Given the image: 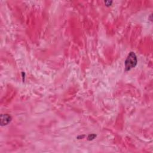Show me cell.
Returning <instances> with one entry per match:
<instances>
[{"label": "cell", "mask_w": 153, "mask_h": 153, "mask_svg": "<svg viewBox=\"0 0 153 153\" xmlns=\"http://www.w3.org/2000/svg\"><path fill=\"white\" fill-rule=\"evenodd\" d=\"M137 57L133 52H130L125 61V70L128 71L134 68L137 65Z\"/></svg>", "instance_id": "1"}, {"label": "cell", "mask_w": 153, "mask_h": 153, "mask_svg": "<svg viewBox=\"0 0 153 153\" xmlns=\"http://www.w3.org/2000/svg\"><path fill=\"white\" fill-rule=\"evenodd\" d=\"M11 120V117L8 114H2L1 115V126L7 125Z\"/></svg>", "instance_id": "2"}]
</instances>
